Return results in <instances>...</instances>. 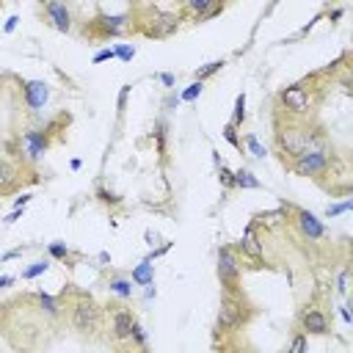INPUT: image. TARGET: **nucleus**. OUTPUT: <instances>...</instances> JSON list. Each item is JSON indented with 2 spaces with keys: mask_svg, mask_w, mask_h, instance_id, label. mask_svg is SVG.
<instances>
[{
  "mask_svg": "<svg viewBox=\"0 0 353 353\" xmlns=\"http://www.w3.org/2000/svg\"><path fill=\"white\" fill-rule=\"evenodd\" d=\"M251 320V303L240 290H223L221 306H218V320H215V334H234Z\"/></svg>",
  "mask_w": 353,
  "mask_h": 353,
  "instance_id": "obj_3",
  "label": "nucleus"
},
{
  "mask_svg": "<svg viewBox=\"0 0 353 353\" xmlns=\"http://www.w3.org/2000/svg\"><path fill=\"white\" fill-rule=\"evenodd\" d=\"M342 14H345V11H342V8H336V11H331V14H328V19H331V22H336Z\"/></svg>",
  "mask_w": 353,
  "mask_h": 353,
  "instance_id": "obj_41",
  "label": "nucleus"
},
{
  "mask_svg": "<svg viewBox=\"0 0 353 353\" xmlns=\"http://www.w3.org/2000/svg\"><path fill=\"white\" fill-rule=\"evenodd\" d=\"M14 281H17L14 276H0V290H6V287H8V284H14Z\"/></svg>",
  "mask_w": 353,
  "mask_h": 353,
  "instance_id": "obj_40",
  "label": "nucleus"
},
{
  "mask_svg": "<svg viewBox=\"0 0 353 353\" xmlns=\"http://www.w3.org/2000/svg\"><path fill=\"white\" fill-rule=\"evenodd\" d=\"M157 80H160L163 85H168V88L174 85V74H157Z\"/></svg>",
  "mask_w": 353,
  "mask_h": 353,
  "instance_id": "obj_39",
  "label": "nucleus"
},
{
  "mask_svg": "<svg viewBox=\"0 0 353 353\" xmlns=\"http://www.w3.org/2000/svg\"><path fill=\"white\" fill-rule=\"evenodd\" d=\"M234 188H240V190H256L259 188V179L248 168H240V171H234Z\"/></svg>",
  "mask_w": 353,
  "mask_h": 353,
  "instance_id": "obj_20",
  "label": "nucleus"
},
{
  "mask_svg": "<svg viewBox=\"0 0 353 353\" xmlns=\"http://www.w3.org/2000/svg\"><path fill=\"white\" fill-rule=\"evenodd\" d=\"M41 6H44V19H47V25L52 30H58V33H69L72 30V14H69L63 0H44Z\"/></svg>",
  "mask_w": 353,
  "mask_h": 353,
  "instance_id": "obj_13",
  "label": "nucleus"
},
{
  "mask_svg": "<svg viewBox=\"0 0 353 353\" xmlns=\"http://www.w3.org/2000/svg\"><path fill=\"white\" fill-rule=\"evenodd\" d=\"M130 30H132V17L130 14H99L85 25L83 33L91 36V39L105 41V39H119Z\"/></svg>",
  "mask_w": 353,
  "mask_h": 353,
  "instance_id": "obj_8",
  "label": "nucleus"
},
{
  "mask_svg": "<svg viewBox=\"0 0 353 353\" xmlns=\"http://www.w3.org/2000/svg\"><path fill=\"white\" fill-rule=\"evenodd\" d=\"M30 199H33V196H30V193H22V196H19V199H14V207H25V204H28V201H30Z\"/></svg>",
  "mask_w": 353,
  "mask_h": 353,
  "instance_id": "obj_37",
  "label": "nucleus"
},
{
  "mask_svg": "<svg viewBox=\"0 0 353 353\" xmlns=\"http://www.w3.org/2000/svg\"><path fill=\"white\" fill-rule=\"evenodd\" d=\"M113 52H116V58H121V61H132L135 47H132V44H116V47H113Z\"/></svg>",
  "mask_w": 353,
  "mask_h": 353,
  "instance_id": "obj_31",
  "label": "nucleus"
},
{
  "mask_svg": "<svg viewBox=\"0 0 353 353\" xmlns=\"http://www.w3.org/2000/svg\"><path fill=\"white\" fill-rule=\"evenodd\" d=\"M218 3H221V6H223V3H229V0H218Z\"/></svg>",
  "mask_w": 353,
  "mask_h": 353,
  "instance_id": "obj_42",
  "label": "nucleus"
},
{
  "mask_svg": "<svg viewBox=\"0 0 353 353\" xmlns=\"http://www.w3.org/2000/svg\"><path fill=\"white\" fill-rule=\"evenodd\" d=\"M295 226H298L301 237H303V240H309V243L325 240V234H328L325 223H323L317 215H312L309 210H295Z\"/></svg>",
  "mask_w": 353,
  "mask_h": 353,
  "instance_id": "obj_12",
  "label": "nucleus"
},
{
  "mask_svg": "<svg viewBox=\"0 0 353 353\" xmlns=\"http://www.w3.org/2000/svg\"><path fill=\"white\" fill-rule=\"evenodd\" d=\"M132 284H138V287H149L152 281H154V273H152V265H149V259H143L135 270H132Z\"/></svg>",
  "mask_w": 353,
  "mask_h": 353,
  "instance_id": "obj_19",
  "label": "nucleus"
},
{
  "mask_svg": "<svg viewBox=\"0 0 353 353\" xmlns=\"http://www.w3.org/2000/svg\"><path fill=\"white\" fill-rule=\"evenodd\" d=\"M47 99H50V85L44 80H25L22 83V102L30 113L41 110L47 105Z\"/></svg>",
  "mask_w": 353,
  "mask_h": 353,
  "instance_id": "obj_15",
  "label": "nucleus"
},
{
  "mask_svg": "<svg viewBox=\"0 0 353 353\" xmlns=\"http://www.w3.org/2000/svg\"><path fill=\"white\" fill-rule=\"evenodd\" d=\"M223 66H226V61H210V63H204V66H199V69L193 72V77L204 83L207 77H212V74H218V72H221Z\"/></svg>",
  "mask_w": 353,
  "mask_h": 353,
  "instance_id": "obj_21",
  "label": "nucleus"
},
{
  "mask_svg": "<svg viewBox=\"0 0 353 353\" xmlns=\"http://www.w3.org/2000/svg\"><path fill=\"white\" fill-rule=\"evenodd\" d=\"M276 146L284 157H298L301 152L306 149H314V146H328V138L325 132L312 124L309 119H292V116H284L276 121Z\"/></svg>",
  "mask_w": 353,
  "mask_h": 353,
  "instance_id": "obj_1",
  "label": "nucleus"
},
{
  "mask_svg": "<svg viewBox=\"0 0 353 353\" xmlns=\"http://www.w3.org/2000/svg\"><path fill=\"white\" fill-rule=\"evenodd\" d=\"M218 281L223 290H240V276H243V265H240V254L234 245H221L218 248Z\"/></svg>",
  "mask_w": 353,
  "mask_h": 353,
  "instance_id": "obj_9",
  "label": "nucleus"
},
{
  "mask_svg": "<svg viewBox=\"0 0 353 353\" xmlns=\"http://www.w3.org/2000/svg\"><path fill=\"white\" fill-rule=\"evenodd\" d=\"M47 251H50V256H52V259H63V262L72 256V251H69L63 243H50V245H47Z\"/></svg>",
  "mask_w": 353,
  "mask_h": 353,
  "instance_id": "obj_30",
  "label": "nucleus"
},
{
  "mask_svg": "<svg viewBox=\"0 0 353 353\" xmlns=\"http://www.w3.org/2000/svg\"><path fill=\"white\" fill-rule=\"evenodd\" d=\"M108 290H110L116 298L130 301V298H132V279H127V276H113V279H108Z\"/></svg>",
  "mask_w": 353,
  "mask_h": 353,
  "instance_id": "obj_18",
  "label": "nucleus"
},
{
  "mask_svg": "<svg viewBox=\"0 0 353 353\" xmlns=\"http://www.w3.org/2000/svg\"><path fill=\"white\" fill-rule=\"evenodd\" d=\"M218 174H221V182H223V188H234V171H229V168L221 163Z\"/></svg>",
  "mask_w": 353,
  "mask_h": 353,
  "instance_id": "obj_33",
  "label": "nucleus"
},
{
  "mask_svg": "<svg viewBox=\"0 0 353 353\" xmlns=\"http://www.w3.org/2000/svg\"><path fill=\"white\" fill-rule=\"evenodd\" d=\"M223 138H226V141H229L234 149H240V152H243V141H240V135H237V127H234L232 121L223 127Z\"/></svg>",
  "mask_w": 353,
  "mask_h": 353,
  "instance_id": "obj_29",
  "label": "nucleus"
},
{
  "mask_svg": "<svg viewBox=\"0 0 353 353\" xmlns=\"http://www.w3.org/2000/svg\"><path fill=\"white\" fill-rule=\"evenodd\" d=\"M152 138H157V154H165V121H154Z\"/></svg>",
  "mask_w": 353,
  "mask_h": 353,
  "instance_id": "obj_27",
  "label": "nucleus"
},
{
  "mask_svg": "<svg viewBox=\"0 0 353 353\" xmlns=\"http://www.w3.org/2000/svg\"><path fill=\"white\" fill-rule=\"evenodd\" d=\"M182 22H185L182 14L163 11V8H146L141 17L132 19V30L143 33L146 39H168L179 30Z\"/></svg>",
  "mask_w": 353,
  "mask_h": 353,
  "instance_id": "obj_4",
  "label": "nucleus"
},
{
  "mask_svg": "<svg viewBox=\"0 0 353 353\" xmlns=\"http://www.w3.org/2000/svg\"><path fill=\"white\" fill-rule=\"evenodd\" d=\"M22 182V168L17 160H11L8 154H0V196H8L19 188Z\"/></svg>",
  "mask_w": 353,
  "mask_h": 353,
  "instance_id": "obj_16",
  "label": "nucleus"
},
{
  "mask_svg": "<svg viewBox=\"0 0 353 353\" xmlns=\"http://www.w3.org/2000/svg\"><path fill=\"white\" fill-rule=\"evenodd\" d=\"M110 58H116V52L108 47V50H99V52L94 55V63H105V61H110Z\"/></svg>",
  "mask_w": 353,
  "mask_h": 353,
  "instance_id": "obj_35",
  "label": "nucleus"
},
{
  "mask_svg": "<svg viewBox=\"0 0 353 353\" xmlns=\"http://www.w3.org/2000/svg\"><path fill=\"white\" fill-rule=\"evenodd\" d=\"M69 325L74 334L85 339H97L99 331H105V306L94 301L88 292H72L69 301Z\"/></svg>",
  "mask_w": 353,
  "mask_h": 353,
  "instance_id": "obj_2",
  "label": "nucleus"
},
{
  "mask_svg": "<svg viewBox=\"0 0 353 353\" xmlns=\"http://www.w3.org/2000/svg\"><path fill=\"white\" fill-rule=\"evenodd\" d=\"M347 276H350V270L342 268V273H339V279H336V292H339V295H347Z\"/></svg>",
  "mask_w": 353,
  "mask_h": 353,
  "instance_id": "obj_34",
  "label": "nucleus"
},
{
  "mask_svg": "<svg viewBox=\"0 0 353 353\" xmlns=\"http://www.w3.org/2000/svg\"><path fill=\"white\" fill-rule=\"evenodd\" d=\"M306 347H309L306 334H303V331H295V336H292V342L287 345V350H290V353H303Z\"/></svg>",
  "mask_w": 353,
  "mask_h": 353,
  "instance_id": "obj_28",
  "label": "nucleus"
},
{
  "mask_svg": "<svg viewBox=\"0 0 353 353\" xmlns=\"http://www.w3.org/2000/svg\"><path fill=\"white\" fill-rule=\"evenodd\" d=\"M350 207H353V201L347 199V201H342V204H331V207L325 210V215H328V218H334V215H342V212H347Z\"/></svg>",
  "mask_w": 353,
  "mask_h": 353,
  "instance_id": "obj_32",
  "label": "nucleus"
},
{
  "mask_svg": "<svg viewBox=\"0 0 353 353\" xmlns=\"http://www.w3.org/2000/svg\"><path fill=\"white\" fill-rule=\"evenodd\" d=\"M17 22H19V17H8V22H6V28H3V30H6V33H11V30L17 28Z\"/></svg>",
  "mask_w": 353,
  "mask_h": 353,
  "instance_id": "obj_38",
  "label": "nucleus"
},
{
  "mask_svg": "<svg viewBox=\"0 0 353 353\" xmlns=\"http://www.w3.org/2000/svg\"><path fill=\"white\" fill-rule=\"evenodd\" d=\"M105 317H108V339L116 347H130V334L135 325V314L132 309H127L124 303H108L105 306Z\"/></svg>",
  "mask_w": 353,
  "mask_h": 353,
  "instance_id": "obj_6",
  "label": "nucleus"
},
{
  "mask_svg": "<svg viewBox=\"0 0 353 353\" xmlns=\"http://www.w3.org/2000/svg\"><path fill=\"white\" fill-rule=\"evenodd\" d=\"M223 11V6L218 0H182V17L193 19V22H204V19H212Z\"/></svg>",
  "mask_w": 353,
  "mask_h": 353,
  "instance_id": "obj_14",
  "label": "nucleus"
},
{
  "mask_svg": "<svg viewBox=\"0 0 353 353\" xmlns=\"http://www.w3.org/2000/svg\"><path fill=\"white\" fill-rule=\"evenodd\" d=\"M97 196H99L102 201H110V204H116V201H119V199H116L113 193H108V190H102V188H99V193H97Z\"/></svg>",
  "mask_w": 353,
  "mask_h": 353,
  "instance_id": "obj_36",
  "label": "nucleus"
},
{
  "mask_svg": "<svg viewBox=\"0 0 353 353\" xmlns=\"http://www.w3.org/2000/svg\"><path fill=\"white\" fill-rule=\"evenodd\" d=\"M298 325L306 336L309 334H314V336H328L331 334V320H328L325 309H320V306H303L298 312Z\"/></svg>",
  "mask_w": 353,
  "mask_h": 353,
  "instance_id": "obj_11",
  "label": "nucleus"
},
{
  "mask_svg": "<svg viewBox=\"0 0 353 353\" xmlns=\"http://www.w3.org/2000/svg\"><path fill=\"white\" fill-rule=\"evenodd\" d=\"M276 105L284 116H292V119H309L314 113V97L303 83H290L279 88Z\"/></svg>",
  "mask_w": 353,
  "mask_h": 353,
  "instance_id": "obj_5",
  "label": "nucleus"
},
{
  "mask_svg": "<svg viewBox=\"0 0 353 353\" xmlns=\"http://www.w3.org/2000/svg\"><path fill=\"white\" fill-rule=\"evenodd\" d=\"M243 119H245V94H237V99H234V116H232V124H234V127H240V124H243Z\"/></svg>",
  "mask_w": 353,
  "mask_h": 353,
  "instance_id": "obj_26",
  "label": "nucleus"
},
{
  "mask_svg": "<svg viewBox=\"0 0 353 353\" xmlns=\"http://www.w3.org/2000/svg\"><path fill=\"white\" fill-rule=\"evenodd\" d=\"M243 146H245V149L251 152V157H256V160H265V157H268V149L256 141V135H245V138H243Z\"/></svg>",
  "mask_w": 353,
  "mask_h": 353,
  "instance_id": "obj_22",
  "label": "nucleus"
},
{
  "mask_svg": "<svg viewBox=\"0 0 353 353\" xmlns=\"http://www.w3.org/2000/svg\"><path fill=\"white\" fill-rule=\"evenodd\" d=\"M47 149H50V135L44 132V127L19 132V157H22V163H30V165L39 163L47 154Z\"/></svg>",
  "mask_w": 353,
  "mask_h": 353,
  "instance_id": "obj_10",
  "label": "nucleus"
},
{
  "mask_svg": "<svg viewBox=\"0 0 353 353\" xmlns=\"http://www.w3.org/2000/svg\"><path fill=\"white\" fill-rule=\"evenodd\" d=\"M47 268H50V259H36L33 265H28V268L22 270V279H36V276L47 273Z\"/></svg>",
  "mask_w": 353,
  "mask_h": 353,
  "instance_id": "obj_24",
  "label": "nucleus"
},
{
  "mask_svg": "<svg viewBox=\"0 0 353 353\" xmlns=\"http://www.w3.org/2000/svg\"><path fill=\"white\" fill-rule=\"evenodd\" d=\"M237 254H243V256H248V259H259L262 256V243H259V237H256V221H251L248 226H245V232H243V237L237 240Z\"/></svg>",
  "mask_w": 353,
  "mask_h": 353,
  "instance_id": "obj_17",
  "label": "nucleus"
},
{
  "mask_svg": "<svg viewBox=\"0 0 353 353\" xmlns=\"http://www.w3.org/2000/svg\"><path fill=\"white\" fill-rule=\"evenodd\" d=\"M201 91H204V83H201V80H196V83H190V85L179 94V99H182V102H193V99H199V97H201Z\"/></svg>",
  "mask_w": 353,
  "mask_h": 353,
  "instance_id": "obj_25",
  "label": "nucleus"
},
{
  "mask_svg": "<svg viewBox=\"0 0 353 353\" xmlns=\"http://www.w3.org/2000/svg\"><path fill=\"white\" fill-rule=\"evenodd\" d=\"M146 345H149V342H146V331H143L141 323L135 320L132 334H130V347H132V350H146Z\"/></svg>",
  "mask_w": 353,
  "mask_h": 353,
  "instance_id": "obj_23",
  "label": "nucleus"
},
{
  "mask_svg": "<svg viewBox=\"0 0 353 353\" xmlns=\"http://www.w3.org/2000/svg\"><path fill=\"white\" fill-rule=\"evenodd\" d=\"M290 171H295L298 176H306V179L325 176L331 171V152H328V146H314V149L301 152L298 157L290 160Z\"/></svg>",
  "mask_w": 353,
  "mask_h": 353,
  "instance_id": "obj_7",
  "label": "nucleus"
},
{
  "mask_svg": "<svg viewBox=\"0 0 353 353\" xmlns=\"http://www.w3.org/2000/svg\"><path fill=\"white\" fill-rule=\"evenodd\" d=\"M33 3H44V0H33Z\"/></svg>",
  "mask_w": 353,
  "mask_h": 353,
  "instance_id": "obj_43",
  "label": "nucleus"
}]
</instances>
